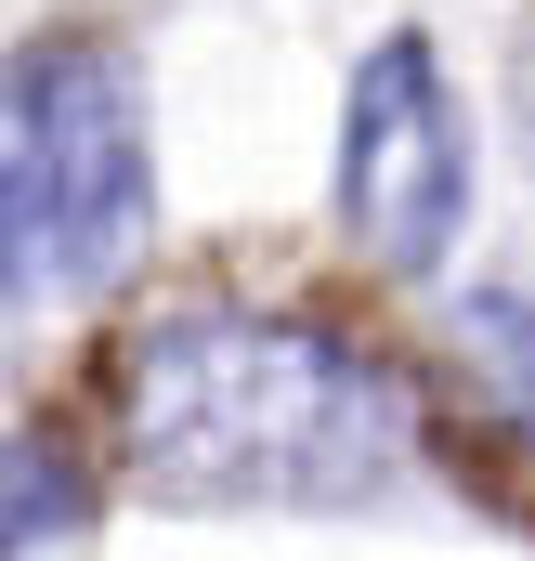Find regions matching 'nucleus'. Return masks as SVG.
Masks as SVG:
<instances>
[{
  "instance_id": "obj_1",
  "label": "nucleus",
  "mask_w": 535,
  "mask_h": 561,
  "mask_svg": "<svg viewBox=\"0 0 535 561\" xmlns=\"http://www.w3.org/2000/svg\"><path fill=\"white\" fill-rule=\"evenodd\" d=\"M105 457L144 510L236 523V510H379L418 457L405 379L314 313L170 300L118 340Z\"/></svg>"
},
{
  "instance_id": "obj_2",
  "label": "nucleus",
  "mask_w": 535,
  "mask_h": 561,
  "mask_svg": "<svg viewBox=\"0 0 535 561\" xmlns=\"http://www.w3.org/2000/svg\"><path fill=\"white\" fill-rule=\"evenodd\" d=\"M157 236V131L118 39L66 26L0 66V366L26 327L118 300Z\"/></svg>"
},
{
  "instance_id": "obj_3",
  "label": "nucleus",
  "mask_w": 535,
  "mask_h": 561,
  "mask_svg": "<svg viewBox=\"0 0 535 561\" xmlns=\"http://www.w3.org/2000/svg\"><path fill=\"white\" fill-rule=\"evenodd\" d=\"M340 236L379 262V275H431L470 222V118H457V79L444 53L392 26L366 66H353V105H340Z\"/></svg>"
},
{
  "instance_id": "obj_4",
  "label": "nucleus",
  "mask_w": 535,
  "mask_h": 561,
  "mask_svg": "<svg viewBox=\"0 0 535 561\" xmlns=\"http://www.w3.org/2000/svg\"><path fill=\"white\" fill-rule=\"evenodd\" d=\"M92 523V483L66 470V444H0V561H39Z\"/></svg>"
},
{
  "instance_id": "obj_5",
  "label": "nucleus",
  "mask_w": 535,
  "mask_h": 561,
  "mask_svg": "<svg viewBox=\"0 0 535 561\" xmlns=\"http://www.w3.org/2000/svg\"><path fill=\"white\" fill-rule=\"evenodd\" d=\"M457 327H470V353L497 366V392H510V405L535 419V300H523V287H483Z\"/></svg>"
}]
</instances>
